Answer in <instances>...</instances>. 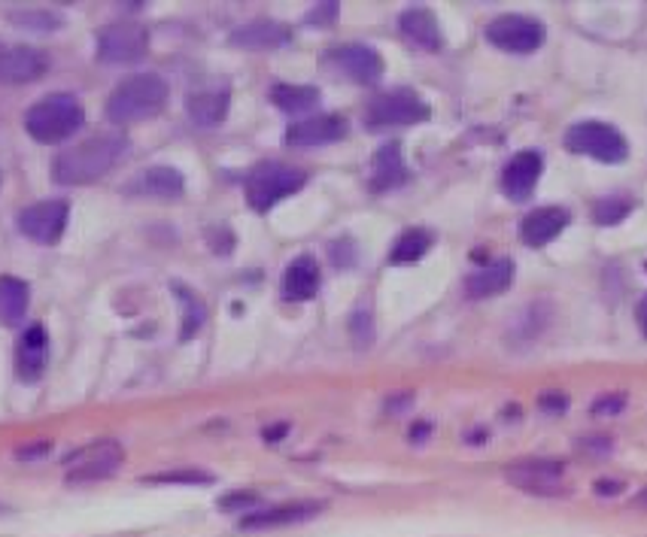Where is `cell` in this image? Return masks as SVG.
Returning a JSON list of instances; mask_svg holds the SVG:
<instances>
[{
	"instance_id": "6da1fadb",
	"label": "cell",
	"mask_w": 647,
	"mask_h": 537,
	"mask_svg": "<svg viewBox=\"0 0 647 537\" xmlns=\"http://www.w3.org/2000/svg\"><path fill=\"white\" fill-rule=\"evenodd\" d=\"M125 149H128V137L122 131L94 134V137L64 149L61 155L55 158L52 173L64 186H89V182L101 180V176L113 171L119 158L125 155Z\"/></svg>"
},
{
	"instance_id": "7a4b0ae2",
	"label": "cell",
	"mask_w": 647,
	"mask_h": 537,
	"mask_svg": "<svg viewBox=\"0 0 647 537\" xmlns=\"http://www.w3.org/2000/svg\"><path fill=\"white\" fill-rule=\"evenodd\" d=\"M167 101V83L155 74L128 76L113 88L107 101V116L113 125H134L155 116Z\"/></svg>"
},
{
	"instance_id": "3957f363",
	"label": "cell",
	"mask_w": 647,
	"mask_h": 537,
	"mask_svg": "<svg viewBox=\"0 0 647 537\" xmlns=\"http://www.w3.org/2000/svg\"><path fill=\"white\" fill-rule=\"evenodd\" d=\"M85 110L74 94H46L25 113V128L37 143H61L83 128Z\"/></svg>"
},
{
	"instance_id": "277c9868",
	"label": "cell",
	"mask_w": 647,
	"mask_h": 537,
	"mask_svg": "<svg viewBox=\"0 0 647 537\" xmlns=\"http://www.w3.org/2000/svg\"><path fill=\"white\" fill-rule=\"evenodd\" d=\"M307 182V173L283 162H261L246 176V200L253 210L265 213L283 198L295 195Z\"/></svg>"
},
{
	"instance_id": "5b68a950",
	"label": "cell",
	"mask_w": 647,
	"mask_h": 537,
	"mask_svg": "<svg viewBox=\"0 0 647 537\" xmlns=\"http://www.w3.org/2000/svg\"><path fill=\"white\" fill-rule=\"evenodd\" d=\"M563 143L574 155L593 158V162H602V164H620L626 162L629 155V143L617 128L608 122H593V119L572 125L569 131H565Z\"/></svg>"
},
{
	"instance_id": "8992f818",
	"label": "cell",
	"mask_w": 647,
	"mask_h": 537,
	"mask_svg": "<svg viewBox=\"0 0 647 537\" xmlns=\"http://www.w3.org/2000/svg\"><path fill=\"white\" fill-rule=\"evenodd\" d=\"M429 119V103L411 88H393L383 92L371 101L368 113H365V125L368 128H404L417 125Z\"/></svg>"
},
{
	"instance_id": "52a82bcc",
	"label": "cell",
	"mask_w": 647,
	"mask_h": 537,
	"mask_svg": "<svg viewBox=\"0 0 647 537\" xmlns=\"http://www.w3.org/2000/svg\"><path fill=\"white\" fill-rule=\"evenodd\" d=\"M125 462V450L116 440H94V444L83 446L74 455H67L64 468H67V483L83 486V483H98V480L113 477L119 464Z\"/></svg>"
},
{
	"instance_id": "ba28073f",
	"label": "cell",
	"mask_w": 647,
	"mask_h": 537,
	"mask_svg": "<svg viewBox=\"0 0 647 537\" xmlns=\"http://www.w3.org/2000/svg\"><path fill=\"white\" fill-rule=\"evenodd\" d=\"M545 25L532 15H499L486 25V40L501 52L529 55L545 43Z\"/></svg>"
},
{
	"instance_id": "9c48e42d",
	"label": "cell",
	"mask_w": 647,
	"mask_h": 537,
	"mask_svg": "<svg viewBox=\"0 0 647 537\" xmlns=\"http://www.w3.org/2000/svg\"><path fill=\"white\" fill-rule=\"evenodd\" d=\"M67 200H40V204H31L19 213V231L40 246H52L58 243L64 228H67Z\"/></svg>"
},
{
	"instance_id": "30bf717a",
	"label": "cell",
	"mask_w": 647,
	"mask_h": 537,
	"mask_svg": "<svg viewBox=\"0 0 647 537\" xmlns=\"http://www.w3.org/2000/svg\"><path fill=\"white\" fill-rule=\"evenodd\" d=\"M146 28L134 25V22H119V25L103 28L98 34V58L107 64H134L146 55Z\"/></svg>"
},
{
	"instance_id": "8fae6325",
	"label": "cell",
	"mask_w": 647,
	"mask_h": 537,
	"mask_svg": "<svg viewBox=\"0 0 647 537\" xmlns=\"http://www.w3.org/2000/svg\"><path fill=\"white\" fill-rule=\"evenodd\" d=\"M329 61L334 64L338 74L353 79L359 85H371L383 76V58L377 55V49L362 43H347L341 49L329 52Z\"/></svg>"
},
{
	"instance_id": "7c38bea8",
	"label": "cell",
	"mask_w": 647,
	"mask_h": 537,
	"mask_svg": "<svg viewBox=\"0 0 647 537\" xmlns=\"http://www.w3.org/2000/svg\"><path fill=\"white\" fill-rule=\"evenodd\" d=\"M541 171H545V158L538 155L535 149H523L517 152L514 158L508 162V167L501 171V191L510 198V200H526L535 191L541 180Z\"/></svg>"
},
{
	"instance_id": "4fadbf2b",
	"label": "cell",
	"mask_w": 647,
	"mask_h": 537,
	"mask_svg": "<svg viewBox=\"0 0 647 537\" xmlns=\"http://www.w3.org/2000/svg\"><path fill=\"white\" fill-rule=\"evenodd\" d=\"M508 483L529 495H556L563 489V464L559 462H520L508 468Z\"/></svg>"
},
{
	"instance_id": "5bb4252c",
	"label": "cell",
	"mask_w": 647,
	"mask_h": 537,
	"mask_svg": "<svg viewBox=\"0 0 647 537\" xmlns=\"http://www.w3.org/2000/svg\"><path fill=\"white\" fill-rule=\"evenodd\" d=\"M572 222V213L565 207H538L520 222V240L532 250H541L550 240H556Z\"/></svg>"
},
{
	"instance_id": "9a60e30c",
	"label": "cell",
	"mask_w": 647,
	"mask_h": 537,
	"mask_svg": "<svg viewBox=\"0 0 647 537\" xmlns=\"http://www.w3.org/2000/svg\"><path fill=\"white\" fill-rule=\"evenodd\" d=\"M46 74V55L31 46H10L0 52V83L22 85Z\"/></svg>"
},
{
	"instance_id": "2e32d148",
	"label": "cell",
	"mask_w": 647,
	"mask_h": 537,
	"mask_svg": "<svg viewBox=\"0 0 647 537\" xmlns=\"http://www.w3.org/2000/svg\"><path fill=\"white\" fill-rule=\"evenodd\" d=\"M347 134V122L341 116H314L305 119V122H295L289 131H286V143L289 146H325V143H334Z\"/></svg>"
},
{
	"instance_id": "e0dca14e",
	"label": "cell",
	"mask_w": 647,
	"mask_h": 537,
	"mask_svg": "<svg viewBox=\"0 0 647 537\" xmlns=\"http://www.w3.org/2000/svg\"><path fill=\"white\" fill-rule=\"evenodd\" d=\"M46 358H49V338H46L43 325H31L19 340V352H15V367H19V376L25 383L40 380L46 367Z\"/></svg>"
},
{
	"instance_id": "ac0fdd59",
	"label": "cell",
	"mask_w": 647,
	"mask_h": 537,
	"mask_svg": "<svg viewBox=\"0 0 647 537\" xmlns=\"http://www.w3.org/2000/svg\"><path fill=\"white\" fill-rule=\"evenodd\" d=\"M319 510H323V504L316 501H295V504H283V507H270L261 513H246L241 519V528H246V532H261V528L305 523V519L316 516Z\"/></svg>"
},
{
	"instance_id": "d6986e66",
	"label": "cell",
	"mask_w": 647,
	"mask_h": 537,
	"mask_svg": "<svg viewBox=\"0 0 647 537\" xmlns=\"http://www.w3.org/2000/svg\"><path fill=\"white\" fill-rule=\"evenodd\" d=\"M398 28H402L407 43L417 46V49H426V52L441 49V25H438L435 15L422 10V6L404 10L402 19H398Z\"/></svg>"
},
{
	"instance_id": "ffe728a7",
	"label": "cell",
	"mask_w": 647,
	"mask_h": 537,
	"mask_svg": "<svg viewBox=\"0 0 647 537\" xmlns=\"http://www.w3.org/2000/svg\"><path fill=\"white\" fill-rule=\"evenodd\" d=\"M319 292V264L314 255H298L283 274L286 301H310Z\"/></svg>"
},
{
	"instance_id": "44dd1931",
	"label": "cell",
	"mask_w": 647,
	"mask_h": 537,
	"mask_svg": "<svg viewBox=\"0 0 647 537\" xmlns=\"http://www.w3.org/2000/svg\"><path fill=\"white\" fill-rule=\"evenodd\" d=\"M510 283H514V261L499 259L481 270H474V274L465 279V292L468 298H492V295L505 292Z\"/></svg>"
},
{
	"instance_id": "7402d4cb",
	"label": "cell",
	"mask_w": 647,
	"mask_h": 537,
	"mask_svg": "<svg viewBox=\"0 0 647 537\" xmlns=\"http://www.w3.org/2000/svg\"><path fill=\"white\" fill-rule=\"evenodd\" d=\"M231 43L244 46V49H277V46L289 43V28L270 19H255L250 25L237 28L231 34Z\"/></svg>"
},
{
	"instance_id": "603a6c76",
	"label": "cell",
	"mask_w": 647,
	"mask_h": 537,
	"mask_svg": "<svg viewBox=\"0 0 647 537\" xmlns=\"http://www.w3.org/2000/svg\"><path fill=\"white\" fill-rule=\"evenodd\" d=\"M404 180H407V167H404V158H402V146H398V143H386V146H380L377 155H374V162H371L374 191L395 189V186H402Z\"/></svg>"
},
{
	"instance_id": "cb8c5ba5",
	"label": "cell",
	"mask_w": 647,
	"mask_h": 537,
	"mask_svg": "<svg viewBox=\"0 0 647 537\" xmlns=\"http://www.w3.org/2000/svg\"><path fill=\"white\" fill-rule=\"evenodd\" d=\"M228 92L226 88H213V92H198L189 94V119L201 128H213L219 125L222 119L228 116Z\"/></svg>"
},
{
	"instance_id": "d4e9b609",
	"label": "cell",
	"mask_w": 647,
	"mask_h": 537,
	"mask_svg": "<svg viewBox=\"0 0 647 537\" xmlns=\"http://www.w3.org/2000/svg\"><path fill=\"white\" fill-rule=\"evenodd\" d=\"M182 189H186L182 173L173 171V167H149L146 173H140V191L143 195L171 200V198H180Z\"/></svg>"
},
{
	"instance_id": "484cf974",
	"label": "cell",
	"mask_w": 647,
	"mask_h": 537,
	"mask_svg": "<svg viewBox=\"0 0 647 537\" xmlns=\"http://www.w3.org/2000/svg\"><path fill=\"white\" fill-rule=\"evenodd\" d=\"M28 286L15 277H0V319L4 322H19L28 310Z\"/></svg>"
},
{
	"instance_id": "4316f807",
	"label": "cell",
	"mask_w": 647,
	"mask_h": 537,
	"mask_svg": "<svg viewBox=\"0 0 647 537\" xmlns=\"http://www.w3.org/2000/svg\"><path fill=\"white\" fill-rule=\"evenodd\" d=\"M270 101L277 103L283 113H307L319 103V88L314 85H274Z\"/></svg>"
},
{
	"instance_id": "83f0119b",
	"label": "cell",
	"mask_w": 647,
	"mask_h": 537,
	"mask_svg": "<svg viewBox=\"0 0 647 537\" xmlns=\"http://www.w3.org/2000/svg\"><path fill=\"white\" fill-rule=\"evenodd\" d=\"M431 246V234L426 228H411L404 231L402 237L395 240L393 252H389V261L393 264H411V261H420L422 255L429 252Z\"/></svg>"
},
{
	"instance_id": "f1b7e54d",
	"label": "cell",
	"mask_w": 647,
	"mask_h": 537,
	"mask_svg": "<svg viewBox=\"0 0 647 537\" xmlns=\"http://www.w3.org/2000/svg\"><path fill=\"white\" fill-rule=\"evenodd\" d=\"M629 213H633V198L611 195V198L596 200V207H593V222H596V225H602V228H611V225H617V222L626 219Z\"/></svg>"
},
{
	"instance_id": "f546056e",
	"label": "cell",
	"mask_w": 647,
	"mask_h": 537,
	"mask_svg": "<svg viewBox=\"0 0 647 537\" xmlns=\"http://www.w3.org/2000/svg\"><path fill=\"white\" fill-rule=\"evenodd\" d=\"M177 288L182 292V304H186V328H182V340H189L191 334L201 328V322H204V307L198 304V298L191 292H186L182 286H177Z\"/></svg>"
},
{
	"instance_id": "4dcf8cb0",
	"label": "cell",
	"mask_w": 647,
	"mask_h": 537,
	"mask_svg": "<svg viewBox=\"0 0 647 537\" xmlns=\"http://www.w3.org/2000/svg\"><path fill=\"white\" fill-rule=\"evenodd\" d=\"M210 474H204V471L198 468H189V471H167V474H155L149 477V483H210Z\"/></svg>"
},
{
	"instance_id": "1f68e13d",
	"label": "cell",
	"mask_w": 647,
	"mask_h": 537,
	"mask_svg": "<svg viewBox=\"0 0 647 537\" xmlns=\"http://www.w3.org/2000/svg\"><path fill=\"white\" fill-rule=\"evenodd\" d=\"M623 407H626V398L614 392V395H605V398H598V401H596V404H593V413H596V416H611V413H620Z\"/></svg>"
},
{
	"instance_id": "d6a6232c",
	"label": "cell",
	"mask_w": 647,
	"mask_h": 537,
	"mask_svg": "<svg viewBox=\"0 0 647 537\" xmlns=\"http://www.w3.org/2000/svg\"><path fill=\"white\" fill-rule=\"evenodd\" d=\"M255 501H259V495H255V492H250V495L237 492V495H228V498H222L219 507L222 510H244V507H250V504H255Z\"/></svg>"
},
{
	"instance_id": "836d02e7",
	"label": "cell",
	"mask_w": 647,
	"mask_h": 537,
	"mask_svg": "<svg viewBox=\"0 0 647 537\" xmlns=\"http://www.w3.org/2000/svg\"><path fill=\"white\" fill-rule=\"evenodd\" d=\"M565 404H569V401H565L563 392H547V395H541V401H538V407L545 413H563Z\"/></svg>"
},
{
	"instance_id": "e575fe53",
	"label": "cell",
	"mask_w": 647,
	"mask_h": 537,
	"mask_svg": "<svg viewBox=\"0 0 647 537\" xmlns=\"http://www.w3.org/2000/svg\"><path fill=\"white\" fill-rule=\"evenodd\" d=\"M338 19V4H319L314 13L307 15V22H314V25H323V22H334Z\"/></svg>"
},
{
	"instance_id": "d590c367",
	"label": "cell",
	"mask_w": 647,
	"mask_h": 537,
	"mask_svg": "<svg viewBox=\"0 0 647 537\" xmlns=\"http://www.w3.org/2000/svg\"><path fill=\"white\" fill-rule=\"evenodd\" d=\"M635 319H638V328H642V334L647 338V295L642 301H638V307H635Z\"/></svg>"
},
{
	"instance_id": "8d00e7d4",
	"label": "cell",
	"mask_w": 647,
	"mask_h": 537,
	"mask_svg": "<svg viewBox=\"0 0 647 537\" xmlns=\"http://www.w3.org/2000/svg\"><path fill=\"white\" fill-rule=\"evenodd\" d=\"M46 450H49V446H46V444H40V446H34V450H19L15 455H19V459H34V455H43Z\"/></svg>"
},
{
	"instance_id": "74e56055",
	"label": "cell",
	"mask_w": 647,
	"mask_h": 537,
	"mask_svg": "<svg viewBox=\"0 0 647 537\" xmlns=\"http://www.w3.org/2000/svg\"><path fill=\"white\" fill-rule=\"evenodd\" d=\"M635 504H638V507H647V489H644V492H638V495H635Z\"/></svg>"
}]
</instances>
